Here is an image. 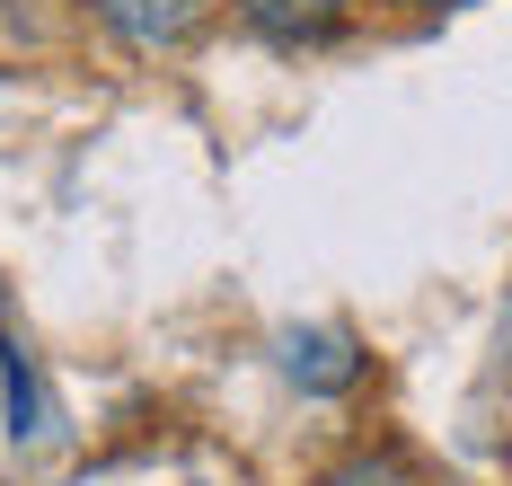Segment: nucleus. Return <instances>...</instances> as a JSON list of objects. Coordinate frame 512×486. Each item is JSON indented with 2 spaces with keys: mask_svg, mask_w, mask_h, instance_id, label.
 Returning a JSON list of instances; mask_svg holds the SVG:
<instances>
[{
  "mask_svg": "<svg viewBox=\"0 0 512 486\" xmlns=\"http://www.w3.org/2000/svg\"><path fill=\"white\" fill-rule=\"evenodd\" d=\"M239 18L256 36H274V45H318V36H336L354 18V0H239Z\"/></svg>",
  "mask_w": 512,
  "mask_h": 486,
  "instance_id": "3",
  "label": "nucleus"
},
{
  "mask_svg": "<svg viewBox=\"0 0 512 486\" xmlns=\"http://www.w3.org/2000/svg\"><path fill=\"white\" fill-rule=\"evenodd\" d=\"M274 363H283V380H292L301 398H345V389H362V372H371L345 327H283V336H274Z\"/></svg>",
  "mask_w": 512,
  "mask_h": 486,
  "instance_id": "1",
  "label": "nucleus"
},
{
  "mask_svg": "<svg viewBox=\"0 0 512 486\" xmlns=\"http://www.w3.org/2000/svg\"><path fill=\"white\" fill-rule=\"evenodd\" d=\"M212 9L221 0H98L106 36L124 45V54H177L186 36H204Z\"/></svg>",
  "mask_w": 512,
  "mask_h": 486,
  "instance_id": "2",
  "label": "nucleus"
},
{
  "mask_svg": "<svg viewBox=\"0 0 512 486\" xmlns=\"http://www.w3.org/2000/svg\"><path fill=\"white\" fill-rule=\"evenodd\" d=\"M318 486H424V478H415L407 451H345V460H336Z\"/></svg>",
  "mask_w": 512,
  "mask_h": 486,
  "instance_id": "5",
  "label": "nucleus"
},
{
  "mask_svg": "<svg viewBox=\"0 0 512 486\" xmlns=\"http://www.w3.org/2000/svg\"><path fill=\"white\" fill-rule=\"evenodd\" d=\"M407 9H460V0H407Z\"/></svg>",
  "mask_w": 512,
  "mask_h": 486,
  "instance_id": "6",
  "label": "nucleus"
},
{
  "mask_svg": "<svg viewBox=\"0 0 512 486\" xmlns=\"http://www.w3.org/2000/svg\"><path fill=\"white\" fill-rule=\"evenodd\" d=\"M0 398H9V433H18V442L45 433V398H36V372H27L18 345H0Z\"/></svg>",
  "mask_w": 512,
  "mask_h": 486,
  "instance_id": "4",
  "label": "nucleus"
}]
</instances>
